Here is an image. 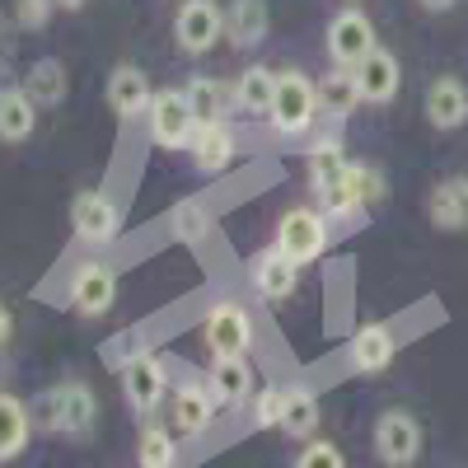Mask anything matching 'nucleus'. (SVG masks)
<instances>
[{
    "instance_id": "obj_1",
    "label": "nucleus",
    "mask_w": 468,
    "mask_h": 468,
    "mask_svg": "<svg viewBox=\"0 0 468 468\" xmlns=\"http://www.w3.org/2000/svg\"><path fill=\"white\" fill-rule=\"evenodd\" d=\"M28 412H33V426H37V431L80 441V436L94 431V421H99V399H94L90 384L66 379V384L48 388V394H37V399L28 403Z\"/></svg>"
},
{
    "instance_id": "obj_2",
    "label": "nucleus",
    "mask_w": 468,
    "mask_h": 468,
    "mask_svg": "<svg viewBox=\"0 0 468 468\" xmlns=\"http://www.w3.org/2000/svg\"><path fill=\"white\" fill-rule=\"evenodd\" d=\"M324 112L319 103V85L309 80L304 70H277V99H271L267 122L277 127L282 136H300L314 127V117Z\"/></svg>"
},
{
    "instance_id": "obj_3",
    "label": "nucleus",
    "mask_w": 468,
    "mask_h": 468,
    "mask_svg": "<svg viewBox=\"0 0 468 468\" xmlns=\"http://www.w3.org/2000/svg\"><path fill=\"white\" fill-rule=\"evenodd\" d=\"M277 249L286 258H295L300 267L319 262L324 249H328V216H324V207H291L277 220Z\"/></svg>"
},
{
    "instance_id": "obj_4",
    "label": "nucleus",
    "mask_w": 468,
    "mask_h": 468,
    "mask_svg": "<svg viewBox=\"0 0 468 468\" xmlns=\"http://www.w3.org/2000/svg\"><path fill=\"white\" fill-rule=\"evenodd\" d=\"M150 122V141L160 150H192V136H197V112H192L183 90H160L145 112Z\"/></svg>"
},
{
    "instance_id": "obj_5",
    "label": "nucleus",
    "mask_w": 468,
    "mask_h": 468,
    "mask_svg": "<svg viewBox=\"0 0 468 468\" xmlns=\"http://www.w3.org/2000/svg\"><path fill=\"white\" fill-rule=\"evenodd\" d=\"M379 197H384V178H379V169L351 160L346 174H342L328 192H319V207H324V216L346 220V216H361V211H366L370 202H379Z\"/></svg>"
},
{
    "instance_id": "obj_6",
    "label": "nucleus",
    "mask_w": 468,
    "mask_h": 468,
    "mask_svg": "<svg viewBox=\"0 0 468 468\" xmlns=\"http://www.w3.org/2000/svg\"><path fill=\"white\" fill-rule=\"evenodd\" d=\"M225 37V10L216 0H183L174 15V43L183 57H207Z\"/></svg>"
},
{
    "instance_id": "obj_7",
    "label": "nucleus",
    "mask_w": 468,
    "mask_h": 468,
    "mask_svg": "<svg viewBox=\"0 0 468 468\" xmlns=\"http://www.w3.org/2000/svg\"><path fill=\"white\" fill-rule=\"evenodd\" d=\"M421 454V421L403 408H388L375 417V459L384 468H412Z\"/></svg>"
},
{
    "instance_id": "obj_8",
    "label": "nucleus",
    "mask_w": 468,
    "mask_h": 468,
    "mask_svg": "<svg viewBox=\"0 0 468 468\" xmlns=\"http://www.w3.org/2000/svg\"><path fill=\"white\" fill-rule=\"evenodd\" d=\"M202 337H207L211 356H249V346H253V319H249V309L234 304V300L211 304L207 319H202Z\"/></svg>"
},
{
    "instance_id": "obj_9",
    "label": "nucleus",
    "mask_w": 468,
    "mask_h": 468,
    "mask_svg": "<svg viewBox=\"0 0 468 468\" xmlns=\"http://www.w3.org/2000/svg\"><path fill=\"white\" fill-rule=\"evenodd\" d=\"M70 229H75V239L103 249V244L117 239V229H122V211L112 207L108 192L85 187V192H75V197H70Z\"/></svg>"
},
{
    "instance_id": "obj_10",
    "label": "nucleus",
    "mask_w": 468,
    "mask_h": 468,
    "mask_svg": "<svg viewBox=\"0 0 468 468\" xmlns=\"http://www.w3.org/2000/svg\"><path fill=\"white\" fill-rule=\"evenodd\" d=\"M375 48H379L375 43V24H370L366 10L346 5V10H337L328 19V57H333V66H361Z\"/></svg>"
},
{
    "instance_id": "obj_11",
    "label": "nucleus",
    "mask_w": 468,
    "mask_h": 468,
    "mask_svg": "<svg viewBox=\"0 0 468 468\" xmlns=\"http://www.w3.org/2000/svg\"><path fill=\"white\" fill-rule=\"evenodd\" d=\"M122 394L132 403L136 417H150V412H160L165 394H169V366L160 356H150V351H141V356H132L122 366Z\"/></svg>"
},
{
    "instance_id": "obj_12",
    "label": "nucleus",
    "mask_w": 468,
    "mask_h": 468,
    "mask_svg": "<svg viewBox=\"0 0 468 468\" xmlns=\"http://www.w3.org/2000/svg\"><path fill=\"white\" fill-rule=\"evenodd\" d=\"M117 300V277H112V267L85 258L80 267L70 271V309L80 319H103L108 309Z\"/></svg>"
},
{
    "instance_id": "obj_13",
    "label": "nucleus",
    "mask_w": 468,
    "mask_h": 468,
    "mask_svg": "<svg viewBox=\"0 0 468 468\" xmlns=\"http://www.w3.org/2000/svg\"><path fill=\"white\" fill-rule=\"evenodd\" d=\"M216 394H211V384L197 379V375H183L178 388H174V399H169V412H174V431L178 436H202L211 417H216Z\"/></svg>"
},
{
    "instance_id": "obj_14",
    "label": "nucleus",
    "mask_w": 468,
    "mask_h": 468,
    "mask_svg": "<svg viewBox=\"0 0 468 468\" xmlns=\"http://www.w3.org/2000/svg\"><path fill=\"white\" fill-rule=\"evenodd\" d=\"M351 75H356L361 103H370V108L394 103L399 90H403V66H399V57L388 52V48H375L361 66H351Z\"/></svg>"
},
{
    "instance_id": "obj_15",
    "label": "nucleus",
    "mask_w": 468,
    "mask_h": 468,
    "mask_svg": "<svg viewBox=\"0 0 468 468\" xmlns=\"http://www.w3.org/2000/svg\"><path fill=\"white\" fill-rule=\"evenodd\" d=\"M103 99H108V108H112L117 117H122V122H136V117H145V112H150L154 90H150V80H145V70H141V66L122 61V66H112V70H108Z\"/></svg>"
},
{
    "instance_id": "obj_16",
    "label": "nucleus",
    "mask_w": 468,
    "mask_h": 468,
    "mask_svg": "<svg viewBox=\"0 0 468 468\" xmlns=\"http://www.w3.org/2000/svg\"><path fill=\"white\" fill-rule=\"evenodd\" d=\"M249 277H253V291H258L262 300H291V295H295V286H300V262H295V258H286L277 244H271L267 253H258V258H253Z\"/></svg>"
},
{
    "instance_id": "obj_17",
    "label": "nucleus",
    "mask_w": 468,
    "mask_h": 468,
    "mask_svg": "<svg viewBox=\"0 0 468 468\" xmlns=\"http://www.w3.org/2000/svg\"><path fill=\"white\" fill-rule=\"evenodd\" d=\"M426 122L436 132H459L468 122V85L459 75H441L426 90Z\"/></svg>"
},
{
    "instance_id": "obj_18",
    "label": "nucleus",
    "mask_w": 468,
    "mask_h": 468,
    "mask_svg": "<svg viewBox=\"0 0 468 468\" xmlns=\"http://www.w3.org/2000/svg\"><path fill=\"white\" fill-rule=\"evenodd\" d=\"M267 28H271V15L262 0H229V10H225V43L229 48H239V52L262 48Z\"/></svg>"
},
{
    "instance_id": "obj_19",
    "label": "nucleus",
    "mask_w": 468,
    "mask_h": 468,
    "mask_svg": "<svg viewBox=\"0 0 468 468\" xmlns=\"http://www.w3.org/2000/svg\"><path fill=\"white\" fill-rule=\"evenodd\" d=\"M37 127V99L24 85H0V141L5 145H24Z\"/></svg>"
},
{
    "instance_id": "obj_20",
    "label": "nucleus",
    "mask_w": 468,
    "mask_h": 468,
    "mask_svg": "<svg viewBox=\"0 0 468 468\" xmlns=\"http://www.w3.org/2000/svg\"><path fill=\"white\" fill-rule=\"evenodd\" d=\"M211 394L220 408H239V403H253V366L244 356H216L211 361Z\"/></svg>"
},
{
    "instance_id": "obj_21",
    "label": "nucleus",
    "mask_w": 468,
    "mask_h": 468,
    "mask_svg": "<svg viewBox=\"0 0 468 468\" xmlns=\"http://www.w3.org/2000/svg\"><path fill=\"white\" fill-rule=\"evenodd\" d=\"M234 160V127L225 122H197V136H192V165L202 174H220Z\"/></svg>"
},
{
    "instance_id": "obj_22",
    "label": "nucleus",
    "mask_w": 468,
    "mask_h": 468,
    "mask_svg": "<svg viewBox=\"0 0 468 468\" xmlns=\"http://www.w3.org/2000/svg\"><path fill=\"white\" fill-rule=\"evenodd\" d=\"M37 431L33 426V412L24 399L15 394H0V463H10L28 450V436Z\"/></svg>"
},
{
    "instance_id": "obj_23",
    "label": "nucleus",
    "mask_w": 468,
    "mask_h": 468,
    "mask_svg": "<svg viewBox=\"0 0 468 468\" xmlns=\"http://www.w3.org/2000/svg\"><path fill=\"white\" fill-rule=\"evenodd\" d=\"M394 333H388L384 324H366L356 328V337H351V366H356L361 375H379L394 366Z\"/></svg>"
},
{
    "instance_id": "obj_24",
    "label": "nucleus",
    "mask_w": 468,
    "mask_h": 468,
    "mask_svg": "<svg viewBox=\"0 0 468 468\" xmlns=\"http://www.w3.org/2000/svg\"><path fill=\"white\" fill-rule=\"evenodd\" d=\"M24 90L37 99V108H61L66 94H70V75H66V61L61 57H37L24 75Z\"/></svg>"
},
{
    "instance_id": "obj_25",
    "label": "nucleus",
    "mask_w": 468,
    "mask_h": 468,
    "mask_svg": "<svg viewBox=\"0 0 468 468\" xmlns=\"http://www.w3.org/2000/svg\"><path fill=\"white\" fill-rule=\"evenodd\" d=\"M426 216L436 229H463L468 225V178H445L426 197Z\"/></svg>"
},
{
    "instance_id": "obj_26",
    "label": "nucleus",
    "mask_w": 468,
    "mask_h": 468,
    "mask_svg": "<svg viewBox=\"0 0 468 468\" xmlns=\"http://www.w3.org/2000/svg\"><path fill=\"white\" fill-rule=\"evenodd\" d=\"M271 99H277V70L267 66H249L239 80H234V108L249 112V117H267Z\"/></svg>"
},
{
    "instance_id": "obj_27",
    "label": "nucleus",
    "mask_w": 468,
    "mask_h": 468,
    "mask_svg": "<svg viewBox=\"0 0 468 468\" xmlns=\"http://www.w3.org/2000/svg\"><path fill=\"white\" fill-rule=\"evenodd\" d=\"M319 103L324 112L333 117V122H342V117L356 112L361 103V90H356V75H351V66H333L324 80H319Z\"/></svg>"
},
{
    "instance_id": "obj_28",
    "label": "nucleus",
    "mask_w": 468,
    "mask_h": 468,
    "mask_svg": "<svg viewBox=\"0 0 468 468\" xmlns=\"http://www.w3.org/2000/svg\"><path fill=\"white\" fill-rule=\"evenodd\" d=\"M282 431L304 441L319 431V394L309 384H291L286 388V412H282Z\"/></svg>"
},
{
    "instance_id": "obj_29",
    "label": "nucleus",
    "mask_w": 468,
    "mask_h": 468,
    "mask_svg": "<svg viewBox=\"0 0 468 468\" xmlns=\"http://www.w3.org/2000/svg\"><path fill=\"white\" fill-rule=\"evenodd\" d=\"M192 112H197V122H220V117L234 108V90H225L220 80H211V75H192V80L183 85Z\"/></svg>"
},
{
    "instance_id": "obj_30",
    "label": "nucleus",
    "mask_w": 468,
    "mask_h": 468,
    "mask_svg": "<svg viewBox=\"0 0 468 468\" xmlns=\"http://www.w3.org/2000/svg\"><path fill=\"white\" fill-rule=\"evenodd\" d=\"M346 154H342V145L333 141V136H324L319 145H309V154H304V169H309V187H314V197L319 192H328L342 174H346Z\"/></svg>"
},
{
    "instance_id": "obj_31",
    "label": "nucleus",
    "mask_w": 468,
    "mask_h": 468,
    "mask_svg": "<svg viewBox=\"0 0 468 468\" xmlns=\"http://www.w3.org/2000/svg\"><path fill=\"white\" fill-rule=\"evenodd\" d=\"M136 463H141V468H178V441H174L169 426H160V421H145V426H141Z\"/></svg>"
},
{
    "instance_id": "obj_32",
    "label": "nucleus",
    "mask_w": 468,
    "mask_h": 468,
    "mask_svg": "<svg viewBox=\"0 0 468 468\" xmlns=\"http://www.w3.org/2000/svg\"><path fill=\"white\" fill-rule=\"evenodd\" d=\"M282 412H286V388H277V384H267V388H258L253 394V426H282Z\"/></svg>"
},
{
    "instance_id": "obj_33",
    "label": "nucleus",
    "mask_w": 468,
    "mask_h": 468,
    "mask_svg": "<svg viewBox=\"0 0 468 468\" xmlns=\"http://www.w3.org/2000/svg\"><path fill=\"white\" fill-rule=\"evenodd\" d=\"M52 10H61L57 0H15V24L24 33H43L52 24Z\"/></svg>"
},
{
    "instance_id": "obj_34",
    "label": "nucleus",
    "mask_w": 468,
    "mask_h": 468,
    "mask_svg": "<svg viewBox=\"0 0 468 468\" xmlns=\"http://www.w3.org/2000/svg\"><path fill=\"white\" fill-rule=\"evenodd\" d=\"M291 468H346V459H342V450H337L333 441H309V445L295 454Z\"/></svg>"
},
{
    "instance_id": "obj_35",
    "label": "nucleus",
    "mask_w": 468,
    "mask_h": 468,
    "mask_svg": "<svg viewBox=\"0 0 468 468\" xmlns=\"http://www.w3.org/2000/svg\"><path fill=\"white\" fill-rule=\"evenodd\" d=\"M15 57V33H10V19L0 15V66H5Z\"/></svg>"
},
{
    "instance_id": "obj_36",
    "label": "nucleus",
    "mask_w": 468,
    "mask_h": 468,
    "mask_svg": "<svg viewBox=\"0 0 468 468\" xmlns=\"http://www.w3.org/2000/svg\"><path fill=\"white\" fill-rule=\"evenodd\" d=\"M10 333H15V314H10V304L0 300V346L10 342Z\"/></svg>"
},
{
    "instance_id": "obj_37",
    "label": "nucleus",
    "mask_w": 468,
    "mask_h": 468,
    "mask_svg": "<svg viewBox=\"0 0 468 468\" xmlns=\"http://www.w3.org/2000/svg\"><path fill=\"white\" fill-rule=\"evenodd\" d=\"M417 5H421V10H431V15H441V10L454 5V0H417Z\"/></svg>"
},
{
    "instance_id": "obj_38",
    "label": "nucleus",
    "mask_w": 468,
    "mask_h": 468,
    "mask_svg": "<svg viewBox=\"0 0 468 468\" xmlns=\"http://www.w3.org/2000/svg\"><path fill=\"white\" fill-rule=\"evenodd\" d=\"M57 5H61V10H70V15H75V10H85V5H90V0H57Z\"/></svg>"
}]
</instances>
